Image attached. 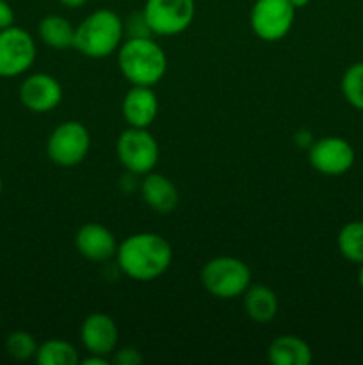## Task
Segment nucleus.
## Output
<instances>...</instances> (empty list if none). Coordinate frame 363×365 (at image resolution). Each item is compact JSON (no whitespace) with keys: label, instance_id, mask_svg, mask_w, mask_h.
<instances>
[{"label":"nucleus","instance_id":"1","mask_svg":"<svg viewBox=\"0 0 363 365\" xmlns=\"http://www.w3.org/2000/svg\"><path fill=\"white\" fill-rule=\"evenodd\" d=\"M117 267L135 282H152L162 277L173 262V248L160 234L139 232L117 245Z\"/></svg>","mask_w":363,"mask_h":365},{"label":"nucleus","instance_id":"2","mask_svg":"<svg viewBox=\"0 0 363 365\" xmlns=\"http://www.w3.org/2000/svg\"><path fill=\"white\" fill-rule=\"evenodd\" d=\"M117 66L132 86L159 84L167 71V56L162 46L148 36H132L117 48Z\"/></svg>","mask_w":363,"mask_h":365},{"label":"nucleus","instance_id":"3","mask_svg":"<svg viewBox=\"0 0 363 365\" xmlns=\"http://www.w3.org/2000/svg\"><path fill=\"white\" fill-rule=\"evenodd\" d=\"M125 24L112 9H96L75 27L73 48L91 59H103L117 52L123 43Z\"/></svg>","mask_w":363,"mask_h":365},{"label":"nucleus","instance_id":"4","mask_svg":"<svg viewBox=\"0 0 363 365\" xmlns=\"http://www.w3.org/2000/svg\"><path fill=\"white\" fill-rule=\"evenodd\" d=\"M201 284L214 298L235 299L251 285V269L237 257H214L203 266Z\"/></svg>","mask_w":363,"mask_h":365},{"label":"nucleus","instance_id":"5","mask_svg":"<svg viewBox=\"0 0 363 365\" xmlns=\"http://www.w3.org/2000/svg\"><path fill=\"white\" fill-rule=\"evenodd\" d=\"M116 155L121 166L132 175H148L155 170L160 157L157 139L148 128L128 127L117 138Z\"/></svg>","mask_w":363,"mask_h":365},{"label":"nucleus","instance_id":"6","mask_svg":"<svg viewBox=\"0 0 363 365\" xmlns=\"http://www.w3.org/2000/svg\"><path fill=\"white\" fill-rule=\"evenodd\" d=\"M196 16L194 0H146L142 20L157 36H178L187 31Z\"/></svg>","mask_w":363,"mask_h":365},{"label":"nucleus","instance_id":"7","mask_svg":"<svg viewBox=\"0 0 363 365\" xmlns=\"http://www.w3.org/2000/svg\"><path fill=\"white\" fill-rule=\"evenodd\" d=\"M91 135L80 121H64L57 125L46 141V155L56 166L75 168L88 157Z\"/></svg>","mask_w":363,"mask_h":365},{"label":"nucleus","instance_id":"8","mask_svg":"<svg viewBox=\"0 0 363 365\" xmlns=\"http://www.w3.org/2000/svg\"><path fill=\"white\" fill-rule=\"evenodd\" d=\"M295 20V7L288 0H255L249 24L256 38L267 43L281 41L290 32Z\"/></svg>","mask_w":363,"mask_h":365},{"label":"nucleus","instance_id":"9","mask_svg":"<svg viewBox=\"0 0 363 365\" xmlns=\"http://www.w3.org/2000/svg\"><path fill=\"white\" fill-rule=\"evenodd\" d=\"M36 53V41L27 31L14 25L0 31V77L23 75L34 64Z\"/></svg>","mask_w":363,"mask_h":365},{"label":"nucleus","instance_id":"10","mask_svg":"<svg viewBox=\"0 0 363 365\" xmlns=\"http://www.w3.org/2000/svg\"><path fill=\"white\" fill-rule=\"evenodd\" d=\"M354 148L338 135H326L308 146V163L319 173L338 177L347 173L354 164Z\"/></svg>","mask_w":363,"mask_h":365},{"label":"nucleus","instance_id":"11","mask_svg":"<svg viewBox=\"0 0 363 365\" xmlns=\"http://www.w3.org/2000/svg\"><path fill=\"white\" fill-rule=\"evenodd\" d=\"M18 95L25 109L36 114H45L59 107L63 100V86L52 75L34 73L21 82Z\"/></svg>","mask_w":363,"mask_h":365},{"label":"nucleus","instance_id":"12","mask_svg":"<svg viewBox=\"0 0 363 365\" xmlns=\"http://www.w3.org/2000/svg\"><path fill=\"white\" fill-rule=\"evenodd\" d=\"M80 341L89 355L110 359L117 348L120 330L116 321L103 312H95L84 319L80 327Z\"/></svg>","mask_w":363,"mask_h":365},{"label":"nucleus","instance_id":"13","mask_svg":"<svg viewBox=\"0 0 363 365\" xmlns=\"http://www.w3.org/2000/svg\"><path fill=\"white\" fill-rule=\"evenodd\" d=\"M75 248L91 262H105L116 257L117 241L102 223H85L75 234Z\"/></svg>","mask_w":363,"mask_h":365},{"label":"nucleus","instance_id":"14","mask_svg":"<svg viewBox=\"0 0 363 365\" xmlns=\"http://www.w3.org/2000/svg\"><path fill=\"white\" fill-rule=\"evenodd\" d=\"M121 114L128 127L149 128L159 114V98L149 86H132L121 102Z\"/></svg>","mask_w":363,"mask_h":365},{"label":"nucleus","instance_id":"15","mask_svg":"<svg viewBox=\"0 0 363 365\" xmlns=\"http://www.w3.org/2000/svg\"><path fill=\"white\" fill-rule=\"evenodd\" d=\"M141 196L146 205L159 214H171L180 203V192L177 185L162 173L149 171L141 182Z\"/></svg>","mask_w":363,"mask_h":365},{"label":"nucleus","instance_id":"16","mask_svg":"<svg viewBox=\"0 0 363 365\" xmlns=\"http://www.w3.org/2000/svg\"><path fill=\"white\" fill-rule=\"evenodd\" d=\"M267 359L274 365H310L312 348L306 341L295 335H280L267 349Z\"/></svg>","mask_w":363,"mask_h":365},{"label":"nucleus","instance_id":"17","mask_svg":"<svg viewBox=\"0 0 363 365\" xmlns=\"http://www.w3.org/2000/svg\"><path fill=\"white\" fill-rule=\"evenodd\" d=\"M244 310L253 323L267 324L278 316L280 299L267 285H249L244 292Z\"/></svg>","mask_w":363,"mask_h":365},{"label":"nucleus","instance_id":"18","mask_svg":"<svg viewBox=\"0 0 363 365\" xmlns=\"http://www.w3.org/2000/svg\"><path fill=\"white\" fill-rule=\"evenodd\" d=\"M38 34L46 46L64 50L73 46L75 27L68 18L60 14H48L38 25Z\"/></svg>","mask_w":363,"mask_h":365},{"label":"nucleus","instance_id":"19","mask_svg":"<svg viewBox=\"0 0 363 365\" xmlns=\"http://www.w3.org/2000/svg\"><path fill=\"white\" fill-rule=\"evenodd\" d=\"M39 365H77L80 362L77 348L63 339H48L41 342L36 353Z\"/></svg>","mask_w":363,"mask_h":365},{"label":"nucleus","instance_id":"20","mask_svg":"<svg viewBox=\"0 0 363 365\" xmlns=\"http://www.w3.org/2000/svg\"><path fill=\"white\" fill-rule=\"evenodd\" d=\"M338 252L349 262H363V221H349L337 235Z\"/></svg>","mask_w":363,"mask_h":365},{"label":"nucleus","instance_id":"21","mask_svg":"<svg viewBox=\"0 0 363 365\" xmlns=\"http://www.w3.org/2000/svg\"><path fill=\"white\" fill-rule=\"evenodd\" d=\"M344 98L351 107L363 113V63H354L344 71L340 81Z\"/></svg>","mask_w":363,"mask_h":365},{"label":"nucleus","instance_id":"22","mask_svg":"<svg viewBox=\"0 0 363 365\" xmlns=\"http://www.w3.org/2000/svg\"><path fill=\"white\" fill-rule=\"evenodd\" d=\"M38 341L34 339V335L28 334V331H13V334L7 337L6 341V351L11 359L20 360V362H25V360L36 359V353H38Z\"/></svg>","mask_w":363,"mask_h":365},{"label":"nucleus","instance_id":"23","mask_svg":"<svg viewBox=\"0 0 363 365\" xmlns=\"http://www.w3.org/2000/svg\"><path fill=\"white\" fill-rule=\"evenodd\" d=\"M110 362H114L116 365H139L142 364V355L139 349L127 346V348L116 349Z\"/></svg>","mask_w":363,"mask_h":365},{"label":"nucleus","instance_id":"24","mask_svg":"<svg viewBox=\"0 0 363 365\" xmlns=\"http://www.w3.org/2000/svg\"><path fill=\"white\" fill-rule=\"evenodd\" d=\"M14 25V11L6 0H0V31Z\"/></svg>","mask_w":363,"mask_h":365},{"label":"nucleus","instance_id":"25","mask_svg":"<svg viewBox=\"0 0 363 365\" xmlns=\"http://www.w3.org/2000/svg\"><path fill=\"white\" fill-rule=\"evenodd\" d=\"M110 362V359H107V356H100V355H89L88 359L82 360V364L85 365H107Z\"/></svg>","mask_w":363,"mask_h":365},{"label":"nucleus","instance_id":"26","mask_svg":"<svg viewBox=\"0 0 363 365\" xmlns=\"http://www.w3.org/2000/svg\"><path fill=\"white\" fill-rule=\"evenodd\" d=\"M59 2H60V6L68 7V9H77V7L85 6L89 0H59Z\"/></svg>","mask_w":363,"mask_h":365},{"label":"nucleus","instance_id":"27","mask_svg":"<svg viewBox=\"0 0 363 365\" xmlns=\"http://www.w3.org/2000/svg\"><path fill=\"white\" fill-rule=\"evenodd\" d=\"M288 2H290L292 6L295 7V11H298V9H302V7L308 6L310 0H288Z\"/></svg>","mask_w":363,"mask_h":365},{"label":"nucleus","instance_id":"28","mask_svg":"<svg viewBox=\"0 0 363 365\" xmlns=\"http://www.w3.org/2000/svg\"><path fill=\"white\" fill-rule=\"evenodd\" d=\"M358 284H359V287H362V291H363V262L359 264V271H358Z\"/></svg>","mask_w":363,"mask_h":365},{"label":"nucleus","instance_id":"29","mask_svg":"<svg viewBox=\"0 0 363 365\" xmlns=\"http://www.w3.org/2000/svg\"><path fill=\"white\" fill-rule=\"evenodd\" d=\"M2 189H4V184H2V177H0V196H2Z\"/></svg>","mask_w":363,"mask_h":365},{"label":"nucleus","instance_id":"30","mask_svg":"<svg viewBox=\"0 0 363 365\" xmlns=\"http://www.w3.org/2000/svg\"><path fill=\"white\" fill-rule=\"evenodd\" d=\"M0 323H2V316H0Z\"/></svg>","mask_w":363,"mask_h":365}]
</instances>
